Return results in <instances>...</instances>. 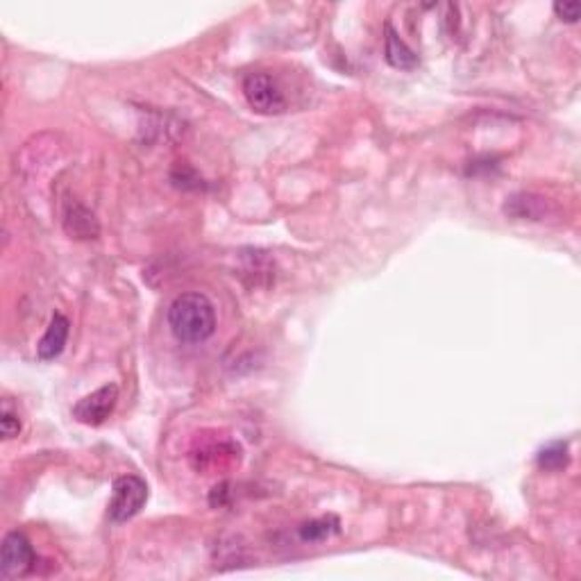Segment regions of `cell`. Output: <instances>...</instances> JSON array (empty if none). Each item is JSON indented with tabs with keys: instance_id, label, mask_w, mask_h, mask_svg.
I'll return each mask as SVG.
<instances>
[{
	"instance_id": "13",
	"label": "cell",
	"mask_w": 581,
	"mask_h": 581,
	"mask_svg": "<svg viewBox=\"0 0 581 581\" xmlns=\"http://www.w3.org/2000/svg\"><path fill=\"white\" fill-rule=\"evenodd\" d=\"M579 3H554V14L566 23H577L579 20Z\"/></svg>"
},
{
	"instance_id": "6",
	"label": "cell",
	"mask_w": 581,
	"mask_h": 581,
	"mask_svg": "<svg viewBox=\"0 0 581 581\" xmlns=\"http://www.w3.org/2000/svg\"><path fill=\"white\" fill-rule=\"evenodd\" d=\"M69 332H71V323H69V319L61 314H52L46 334L41 336L39 345H36L39 359L51 361L55 359V357H60L66 348V341H69Z\"/></svg>"
},
{
	"instance_id": "4",
	"label": "cell",
	"mask_w": 581,
	"mask_h": 581,
	"mask_svg": "<svg viewBox=\"0 0 581 581\" xmlns=\"http://www.w3.org/2000/svg\"><path fill=\"white\" fill-rule=\"evenodd\" d=\"M36 554L32 550V543L28 541L26 534L20 531H10L3 538V550H0V572L5 579H16L23 577L35 568Z\"/></svg>"
},
{
	"instance_id": "11",
	"label": "cell",
	"mask_w": 581,
	"mask_h": 581,
	"mask_svg": "<svg viewBox=\"0 0 581 581\" xmlns=\"http://www.w3.org/2000/svg\"><path fill=\"white\" fill-rule=\"evenodd\" d=\"M336 531H339V520H336V518H319V520L304 522V525L300 527V538L309 543H316L325 541V538H329V536L336 534Z\"/></svg>"
},
{
	"instance_id": "3",
	"label": "cell",
	"mask_w": 581,
	"mask_h": 581,
	"mask_svg": "<svg viewBox=\"0 0 581 581\" xmlns=\"http://www.w3.org/2000/svg\"><path fill=\"white\" fill-rule=\"evenodd\" d=\"M243 96L248 101V105L253 107L257 114H282L286 109V98H284L282 89L278 82L266 73H250L243 80Z\"/></svg>"
},
{
	"instance_id": "8",
	"label": "cell",
	"mask_w": 581,
	"mask_h": 581,
	"mask_svg": "<svg viewBox=\"0 0 581 581\" xmlns=\"http://www.w3.org/2000/svg\"><path fill=\"white\" fill-rule=\"evenodd\" d=\"M64 230L76 238H96L101 232L96 216L80 203H71L66 207Z\"/></svg>"
},
{
	"instance_id": "7",
	"label": "cell",
	"mask_w": 581,
	"mask_h": 581,
	"mask_svg": "<svg viewBox=\"0 0 581 581\" xmlns=\"http://www.w3.org/2000/svg\"><path fill=\"white\" fill-rule=\"evenodd\" d=\"M550 203L545 198L534 196V193H518L511 196L504 205V212L513 218H529V221H545L550 214Z\"/></svg>"
},
{
	"instance_id": "9",
	"label": "cell",
	"mask_w": 581,
	"mask_h": 581,
	"mask_svg": "<svg viewBox=\"0 0 581 581\" xmlns=\"http://www.w3.org/2000/svg\"><path fill=\"white\" fill-rule=\"evenodd\" d=\"M384 55H386V61H389L393 69H399V71H411V69L418 66V55L407 46L405 41L399 39L398 32H395L391 26H386Z\"/></svg>"
},
{
	"instance_id": "12",
	"label": "cell",
	"mask_w": 581,
	"mask_h": 581,
	"mask_svg": "<svg viewBox=\"0 0 581 581\" xmlns=\"http://www.w3.org/2000/svg\"><path fill=\"white\" fill-rule=\"evenodd\" d=\"M0 430H3V436H5V439H16V436L20 434L19 416L12 414L7 405L5 409H3V418H0Z\"/></svg>"
},
{
	"instance_id": "5",
	"label": "cell",
	"mask_w": 581,
	"mask_h": 581,
	"mask_svg": "<svg viewBox=\"0 0 581 581\" xmlns=\"http://www.w3.org/2000/svg\"><path fill=\"white\" fill-rule=\"evenodd\" d=\"M118 402V386L117 384H105L98 391H93L92 395H86L73 407V418H77L80 423L92 424V427H98V424L105 423L111 416L114 407Z\"/></svg>"
},
{
	"instance_id": "1",
	"label": "cell",
	"mask_w": 581,
	"mask_h": 581,
	"mask_svg": "<svg viewBox=\"0 0 581 581\" xmlns=\"http://www.w3.org/2000/svg\"><path fill=\"white\" fill-rule=\"evenodd\" d=\"M168 327L182 343H203L216 332V309L205 294L177 295L168 307Z\"/></svg>"
},
{
	"instance_id": "2",
	"label": "cell",
	"mask_w": 581,
	"mask_h": 581,
	"mask_svg": "<svg viewBox=\"0 0 581 581\" xmlns=\"http://www.w3.org/2000/svg\"><path fill=\"white\" fill-rule=\"evenodd\" d=\"M148 500V486L141 477L123 475L114 481V496L109 502V520L125 522L143 509Z\"/></svg>"
},
{
	"instance_id": "10",
	"label": "cell",
	"mask_w": 581,
	"mask_h": 581,
	"mask_svg": "<svg viewBox=\"0 0 581 581\" xmlns=\"http://www.w3.org/2000/svg\"><path fill=\"white\" fill-rule=\"evenodd\" d=\"M538 465L543 471L559 472L563 471L568 464H570V452H568V443L563 440H554V443L545 445L541 452H538Z\"/></svg>"
}]
</instances>
